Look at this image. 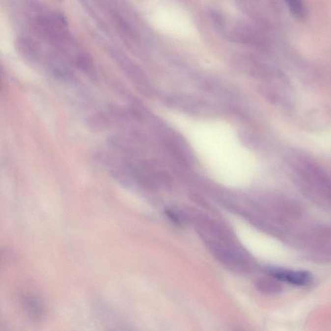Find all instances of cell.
Wrapping results in <instances>:
<instances>
[{"instance_id": "1", "label": "cell", "mask_w": 331, "mask_h": 331, "mask_svg": "<svg viewBox=\"0 0 331 331\" xmlns=\"http://www.w3.org/2000/svg\"><path fill=\"white\" fill-rule=\"evenodd\" d=\"M173 118L212 174L223 179H247L254 171L252 155L228 124L215 120L193 121L179 115Z\"/></svg>"}, {"instance_id": "4", "label": "cell", "mask_w": 331, "mask_h": 331, "mask_svg": "<svg viewBox=\"0 0 331 331\" xmlns=\"http://www.w3.org/2000/svg\"><path fill=\"white\" fill-rule=\"evenodd\" d=\"M113 16L116 28L120 34L127 40H136V30L130 25V24L119 14L115 13Z\"/></svg>"}, {"instance_id": "2", "label": "cell", "mask_w": 331, "mask_h": 331, "mask_svg": "<svg viewBox=\"0 0 331 331\" xmlns=\"http://www.w3.org/2000/svg\"><path fill=\"white\" fill-rule=\"evenodd\" d=\"M269 273L274 278L296 286L305 285L312 279L311 274L307 271L273 269L270 270Z\"/></svg>"}, {"instance_id": "6", "label": "cell", "mask_w": 331, "mask_h": 331, "mask_svg": "<svg viewBox=\"0 0 331 331\" xmlns=\"http://www.w3.org/2000/svg\"><path fill=\"white\" fill-rule=\"evenodd\" d=\"M290 11L294 17L303 19L305 16V9L303 0H285Z\"/></svg>"}, {"instance_id": "3", "label": "cell", "mask_w": 331, "mask_h": 331, "mask_svg": "<svg viewBox=\"0 0 331 331\" xmlns=\"http://www.w3.org/2000/svg\"><path fill=\"white\" fill-rule=\"evenodd\" d=\"M16 50L23 58L29 62H36L40 56L38 44L32 39L20 38L16 41Z\"/></svg>"}, {"instance_id": "5", "label": "cell", "mask_w": 331, "mask_h": 331, "mask_svg": "<svg viewBox=\"0 0 331 331\" xmlns=\"http://www.w3.org/2000/svg\"><path fill=\"white\" fill-rule=\"evenodd\" d=\"M24 305L28 316L37 320L42 314V307L40 302L32 296H25L23 298Z\"/></svg>"}]
</instances>
